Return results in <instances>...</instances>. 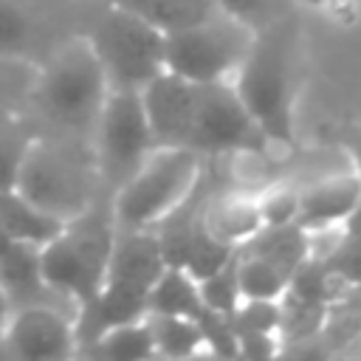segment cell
I'll return each instance as SVG.
<instances>
[{"label":"cell","instance_id":"obj_14","mask_svg":"<svg viewBox=\"0 0 361 361\" xmlns=\"http://www.w3.org/2000/svg\"><path fill=\"white\" fill-rule=\"evenodd\" d=\"M39 248L42 245H31V243H17L14 240L0 254V288L8 293L11 310L20 307V305H31V302L65 299L54 288L45 285L42 265H39Z\"/></svg>","mask_w":361,"mask_h":361},{"label":"cell","instance_id":"obj_31","mask_svg":"<svg viewBox=\"0 0 361 361\" xmlns=\"http://www.w3.org/2000/svg\"><path fill=\"white\" fill-rule=\"evenodd\" d=\"M214 6L220 11L243 20L254 31L262 28L265 23L276 20L279 14H285V0H214Z\"/></svg>","mask_w":361,"mask_h":361},{"label":"cell","instance_id":"obj_9","mask_svg":"<svg viewBox=\"0 0 361 361\" xmlns=\"http://www.w3.org/2000/svg\"><path fill=\"white\" fill-rule=\"evenodd\" d=\"M14 189L59 220H71L93 203V178L87 166L71 147L51 138H34Z\"/></svg>","mask_w":361,"mask_h":361},{"label":"cell","instance_id":"obj_2","mask_svg":"<svg viewBox=\"0 0 361 361\" xmlns=\"http://www.w3.org/2000/svg\"><path fill=\"white\" fill-rule=\"evenodd\" d=\"M164 257L152 228H118L99 293L73 313L76 347L99 333L147 316V293L164 271Z\"/></svg>","mask_w":361,"mask_h":361},{"label":"cell","instance_id":"obj_15","mask_svg":"<svg viewBox=\"0 0 361 361\" xmlns=\"http://www.w3.org/2000/svg\"><path fill=\"white\" fill-rule=\"evenodd\" d=\"M203 226L209 234L231 245H243L262 226L257 197H245V195L214 186L203 206Z\"/></svg>","mask_w":361,"mask_h":361},{"label":"cell","instance_id":"obj_20","mask_svg":"<svg viewBox=\"0 0 361 361\" xmlns=\"http://www.w3.org/2000/svg\"><path fill=\"white\" fill-rule=\"evenodd\" d=\"M104 3H113L135 17L147 20L149 25H155L164 34L186 28V25L209 17L212 11H217L214 0H104Z\"/></svg>","mask_w":361,"mask_h":361},{"label":"cell","instance_id":"obj_16","mask_svg":"<svg viewBox=\"0 0 361 361\" xmlns=\"http://www.w3.org/2000/svg\"><path fill=\"white\" fill-rule=\"evenodd\" d=\"M245 254H257L276 265L288 279L290 274L310 257V237L299 223H282V226H259L243 245H237Z\"/></svg>","mask_w":361,"mask_h":361},{"label":"cell","instance_id":"obj_33","mask_svg":"<svg viewBox=\"0 0 361 361\" xmlns=\"http://www.w3.org/2000/svg\"><path fill=\"white\" fill-rule=\"evenodd\" d=\"M341 231H344V234H358V237H361V197H358L355 209L347 214V220L341 223Z\"/></svg>","mask_w":361,"mask_h":361},{"label":"cell","instance_id":"obj_37","mask_svg":"<svg viewBox=\"0 0 361 361\" xmlns=\"http://www.w3.org/2000/svg\"><path fill=\"white\" fill-rule=\"evenodd\" d=\"M0 113H6V110H3V104H0Z\"/></svg>","mask_w":361,"mask_h":361},{"label":"cell","instance_id":"obj_23","mask_svg":"<svg viewBox=\"0 0 361 361\" xmlns=\"http://www.w3.org/2000/svg\"><path fill=\"white\" fill-rule=\"evenodd\" d=\"M34 138L37 135L23 121L11 118V113H0V189H14Z\"/></svg>","mask_w":361,"mask_h":361},{"label":"cell","instance_id":"obj_24","mask_svg":"<svg viewBox=\"0 0 361 361\" xmlns=\"http://www.w3.org/2000/svg\"><path fill=\"white\" fill-rule=\"evenodd\" d=\"M37 25L17 0H0V59H17L31 51Z\"/></svg>","mask_w":361,"mask_h":361},{"label":"cell","instance_id":"obj_30","mask_svg":"<svg viewBox=\"0 0 361 361\" xmlns=\"http://www.w3.org/2000/svg\"><path fill=\"white\" fill-rule=\"evenodd\" d=\"M257 206H259L262 226L296 223V214H299V189L274 186V189H268L265 195L257 197Z\"/></svg>","mask_w":361,"mask_h":361},{"label":"cell","instance_id":"obj_10","mask_svg":"<svg viewBox=\"0 0 361 361\" xmlns=\"http://www.w3.org/2000/svg\"><path fill=\"white\" fill-rule=\"evenodd\" d=\"M96 169L99 180L116 192L155 149L152 130L138 90H110L96 118Z\"/></svg>","mask_w":361,"mask_h":361},{"label":"cell","instance_id":"obj_7","mask_svg":"<svg viewBox=\"0 0 361 361\" xmlns=\"http://www.w3.org/2000/svg\"><path fill=\"white\" fill-rule=\"evenodd\" d=\"M251 39V25L217 8L186 28L164 34V71L195 85L234 79Z\"/></svg>","mask_w":361,"mask_h":361},{"label":"cell","instance_id":"obj_19","mask_svg":"<svg viewBox=\"0 0 361 361\" xmlns=\"http://www.w3.org/2000/svg\"><path fill=\"white\" fill-rule=\"evenodd\" d=\"M76 355L110 358V361H138V358H152L155 344H152L147 319H135V322L116 324V327L99 333L96 338L79 344Z\"/></svg>","mask_w":361,"mask_h":361},{"label":"cell","instance_id":"obj_32","mask_svg":"<svg viewBox=\"0 0 361 361\" xmlns=\"http://www.w3.org/2000/svg\"><path fill=\"white\" fill-rule=\"evenodd\" d=\"M276 333H237V355L243 358H271L276 355Z\"/></svg>","mask_w":361,"mask_h":361},{"label":"cell","instance_id":"obj_26","mask_svg":"<svg viewBox=\"0 0 361 361\" xmlns=\"http://www.w3.org/2000/svg\"><path fill=\"white\" fill-rule=\"evenodd\" d=\"M197 288H200V299H203L206 307L228 316L243 299L240 296V285H237V254L223 268H217L214 274L197 279Z\"/></svg>","mask_w":361,"mask_h":361},{"label":"cell","instance_id":"obj_3","mask_svg":"<svg viewBox=\"0 0 361 361\" xmlns=\"http://www.w3.org/2000/svg\"><path fill=\"white\" fill-rule=\"evenodd\" d=\"M116 223L110 203L102 209L96 200L65 220L59 234L39 248L42 279L59 296H65L73 307L93 299L104 282L110 251H113Z\"/></svg>","mask_w":361,"mask_h":361},{"label":"cell","instance_id":"obj_27","mask_svg":"<svg viewBox=\"0 0 361 361\" xmlns=\"http://www.w3.org/2000/svg\"><path fill=\"white\" fill-rule=\"evenodd\" d=\"M279 316V299H240V305L228 313V322L234 333H276Z\"/></svg>","mask_w":361,"mask_h":361},{"label":"cell","instance_id":"obj_36","mask_svg":"<svg viewBox=\"0 0 361 361\" xmlns=\"http://www.w3.org/2000/svg\"><path fill=\"white\" fill-rule=\"evenodd\" d=\"M11 243H14V240H11V237H8L6 231H3V226H0V254H3V251H6V248H8Z\"/></svg>","mask_w":361,"mask_h":361},{"label":"cell","instance_id":"obj_21","mask_svg":"<svg viewBox=\"0 0 361 361\" xmlns=\"http://www.w3.org/2000/svg\"><path fill=\"white\" fill-rule=\"evenodd\" d=\"M147 327L155 344V355L166 358H186L203 347V336L195 319L189 316H166V313H147Z\"/></svg>","mask_w":361,"mask_h":361},{"label":"cell","instance_id":"obj_35","mask_svg":"<svg viewBox=\"0 0 361 361\" xmlns=\"http://www.w3.org/2000/svg\"><path fill=\"white\" fill-rule=\"evenodd\" d=\"M8 316H11V299H8V293L0 288V338H3V330H6V324H8Z\"/></svg>","mask_w":361,"mask_h":361},{"label":"cell","instance_id":"obj_11","mask_svg":"<svg viewBox=\"0 0 361 361\" xmlns=\"http://www.w3.org/2000/svg\"><path fill=\"white\" fill-rule=\"evenodd\" d=\"M0 350L25 361H56L76 355L73 316L56 307V302L20 305L8 316Z\"/></svg>","mask_w":361,"mask_h":361},{"label":"cell","instance_id":"obj_29","mask_svg":"<svg viewBox=\"0 0 361 361\" xmlns=\"http://www.w3.org/2000/svg\"><path fill=\"white\" fill-rule=\"evenodd\" d=\"M197 327H200V336H203V344L214 353V355H226V358H234L237 355V333L228 322L226 313H217L212 307H203L197 316H195Z\"/></svg>","mask_w":361,"mask_h":361},{"label":"cell","instance_id":"obj_6","mask_svg":"<svg viewBox=\"0 0 361 361\" xmlns=\"http://www.w3.org/2000/svg\"><path fill=\"white\" fill-rule=\"evenodd\" d=\"M110 93L107 76L87 39L62 45L42 68L34 96L39 110L71 133H93Z\"/></svg>","mask_w":361,"mask_h":361},{"label":"cell","instance_id":"obj_13","mask_svg":"<svg viewBox=\"0 0 361 361\" xmlns=\"http://www.w3.org/2000/svg\"><path fill=\"white\" fill-rule=\"evenodd\" d=\"M361 197V178L355 172L333 175L299 189V214L296 223L305 231L338 228Z\"/></svg>","mask_w":361,"mask_h":361},{"label":"cell","instance_id":"obj_17","mask_svg":"<svg viewBox=\"0 0 361 361\" xmlns=\"http://www.w3.org/2000/svg\"><path fill=\"white\" fill-rule=\"evenodd\" d=\"M0 226L17 243L45 245L48 240H54L59 234L65 220L39 209L17 189H0Z\"/></svg>","mask_w":361,"mask_h":361},{"label":"cell","instance_id":"obj_1","mask_svg":"<svg viewBox=\"0 0 361 361\" xmlns=\"http://www.w3.org/2000/svg\"><path fill=\"white\" fill-rule=\"evenodd\" d=\"M299 23L290 11L254 31L251 48L231 85L271 144L293 141V102L299 87Z\"/></svg>","mask_w":361,"mask_h":361},{"label":"cell","instance_id":"obj_28","mask_svg":"<svg viewBox=\"0 0 361 361\" xmlns=\"http://www.w3.org/2000/svg\"><path fill=\"white\" fill-rule=\"evenodd\" d=\"M322 259L347 288H361V237L358 234L341 231L336 245Z\"/></svg>","mask_w":361,"mask_h":361},{"label":"cell","instance_id":"obj_25","mask_svg":"<svg viewBox=\"0 0 361 361\" xmlns=\"http://www.w3.org/2000/svg\"><path fill=\"white\" fill-rule=\"evenodd\" d=\"M234 254H237V245H231V243L209 234L206 226H203V217H200V223H197V228H195V234L189 240V251H186L183 268L195 279H203V276L214 274L217 268H223Z\"/></svg>","mask_w":361,"mask_h":361},{"label":"cell","instance_id":"obj_34","mask_svg":"<svg viewBox=\"0 0 361 361\" xmlns=\"http://www.w3.org/2000/svg\"><path fill=\"white\" fill-rule=\"evenodd\" d=\"M347 149H350V161H353V172L361 178V133H355L350 141H347Z\"/></svg>","mask_w":361,"mask_h":361},{"label":"cell","instance_id":"obj_4","mask_svg":"<svg viewBox=\"0 0 361 361\" xmlns=\"http://www.w3.org/2000/svg\"><path fill=\"white\" fill-rule=\"evenodd\" d=\"M85 39L96 54L110 90H141L164 71V31L113 3L96 0Z\"/></svg>","mask_w":361,"mask_h":361},{"label":"cell","instance_id":"obj_12","mask_svg":"<svg viewBox=\"0 0 361 361\" xmlns=\"http://www.w3.org/2000/svg\"><path fill=\"white\" fill-rule=\"evenodd\" d=\"M138 93L155 147H186L195 85L169 71H161Z\"/></svg>","mask_w":361,"mask_h":361},{"label":"cell","instance_id":"obj_22","mask_svg":"<svg viewBox=\"0 0 361 361\" xmlns=\"http://www.w3.org/2000/svg\"><path fill=\"white\" fill-rule=\"evenodd\" d=\"M237 285L243 299H282L288 276L268 259L237 248Z\"/></svg>","mask_w":361,"mask_h":361},{"label":"cell","instance_id":"obj_5","mask_svg":"<svg viewBox=\"0 0 361 361\" xmlns=\"http://www.w3.org/2000/svg\"><path fill=\"white\" fill-rule=\"evenodd\" d=\"M203 169L206 158L195 149L155 147L144 164L113 192V223L118 228H149L192 192Z\"/></svg>","mask_w":361,"mask_h":361},{"label":"cell","instance_id":"obj_8","mask_svg":"<svg viewBox=\"0 0 361 361\" xmlns=\"http://www.w3.org/2000/svg\"><path fill=\"white\" fill-rule=\"evenodd\" d=\"M195 85V82H192ZM271 141L259 124L245 110L231 79L195 85L192 93V118L186 133V149H195L203 158L214 155H243L262 152Z\"/></svg>","mask_w":361,"mask_h":361},{"label":"cell","instance_id":"obj_18","mask_svg":"<svg viewBox=\"0 0 361 361\" xmlns=\"http://www.w3.org/2000/svg\"><path fill=\"white\" fill-rule=\"evenodd\" d=\"M197 279L178 265H164L158 279L147 293V313H166V316H189L195 319L203 310Z\"/></svg>","mask_w":361,"mask_h":361}]
</instances>
